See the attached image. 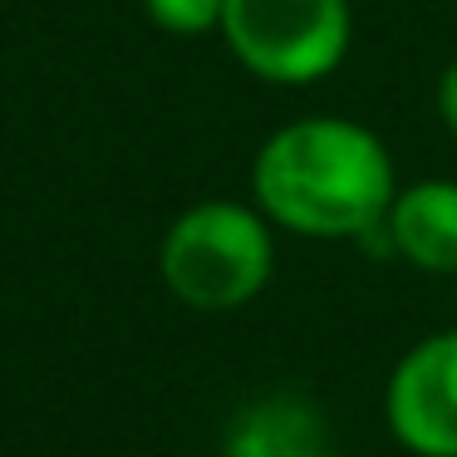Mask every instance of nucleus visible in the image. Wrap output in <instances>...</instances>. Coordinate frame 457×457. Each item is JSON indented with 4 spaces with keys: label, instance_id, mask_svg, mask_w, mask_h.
Listing matches in <instances>:
<instances>
[{
    "label": "nucleus",
    "instance_id": "obj_7",
    "mask_svg": "<svg viewBox=\"0 0 457 457\" xmlns=\"http://www.w3.org/2000/svg\"><path fill=\"white\" fill-rule=\"evenodd\" d=\"M433 104H437V119H443V129L457 138V60L447 64L443 74H437V94H433Z\"/></svg>",
    "mask_w": 457,
    "mask_h": 457
},
{
    "label": "nucleus",
    "instance_id": "obj_1",
    "mask_svg": "<svg viewBox=\"0 0 457 457\" xmlns=\"http://www.w3.org/2000/svg\"><path fill=\"white\" fill-rule=\"evenodd\" d=\"M398 192L384 138L359 119L305 113L256 148L251 202L270 227L305 241H354L388 217Z\"/></svg>",
    "mask_w": 457,
    "mask_h": 457
},
{
    "label": "nucleus",
    "instance_id": "obj_3",
    "mask_svg": "<svg viewBox=\"0 0 457 457\" xmlns=\"http://www.w3.org/2000/svg\"><path fill=\"white\" fill-rule=\"evenodd\" d=\"M221 40L261 84L305 89L345 64L354 40L349 0H227Z\"/></svg>",
    "mask_w": 457,
    "mask_h": 457
},
{
    "label": "nucleus",
    "instance_id": "obj_5",
    "mask_svg": "<svg viewBox=\"0 0 457 457\" xmlns=\"http://www.w3.org/2000/svg\"><path fill=\"white\" fill-rule=\"evenodd\" d=\"M388 241L394 256L428 276H457V182L423 178L413 187H398L388 202Z\"/></svg>",
    "mask_w": 457,
    "mask_h": 457
},
{
    "label": "nucleus",
    "instance_id": "obj_2",
    "mask_svg": "<svg viewBox=\"0 0 457 457\" xmlns=\"http://www.w3.org/2000/svg\"><path fill=\"white\" fill-rule=\"evenodd\" d=\"M270 270H276V227L256 202H197L172 217L158 246V276L168 295L202 315L251 305L270 286Z\"/></svg>",
    "mask_w": 457,
    "mask_h": 457
},
{
    "label": "nucleus",
    "instance_id": "obj_8",
    "mask_svg": "<svg viewBox=\"0 0 457 457\" xmlns=\"http://www.w3.org/2000/svg\"><path fill=\"white\" fill-rule=\"evenodd\" d=\"M300 457H345V453H320V447H310V453H300Z\"/></svg>",
    "mask_w": 457,
    "mask_h": 457
},
{
    "label": "nucleus",
    "instance_id": "obj_4",
    "mask_svg": "<svg viewBox=\"0 0 457 457\" xmlns=\"http://www.w3.org/2000/svg\"><path fill=\"white\" fill-rule=\"evenodd\" d=\"M384 423L413 457H457V329L423 335L384 384Z\"/></svg>",
    "mask_w": 457,
    "mask_h": 457
},
{
    "label": "nucleus",
    "instance_id": "obj_6",
    "mask_svg": "<svg viewBox=\"0 0 457 457\" xmlns=\"http://www.w3.org/2000/svg\"><path fill=\"white\" fill-rule=\"evenodd\" d=\"M221 5L227 0H143V15H148L158 30L168 35H207L221 25Z\"/></svg>",
    "mask_w": 457,
    "mask_h": 457
}]
</instances>
